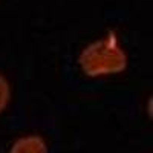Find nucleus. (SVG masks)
<instances>
[{
	"label": "nucleus",
	"instance_id": "obj_3",
	"mask_svg": "<svg viewBox=\"0 0 153 153\" xmlns=\"http://www.w3.org/2000/svg\"><path fill=\"white\" fill-rule=\"evenodd\" d=\"M9 100H11V86H9V81L6 80L5 75L0 74V113L8 107Z\"/></svg>",
	"mask_w": 153,
	"mask_h": 153
},
{
	"label": "nucleus",
	"instance_id": "obj_1",
	"mask_svg": "<svg viewBox=\"0 0 153 153\" xmlns=\"http://www.w3.org/2000/svg\"><path fill=\"white\" fill-rule=\"evenodd\" d=\"M127 54L115 31L84 46L78 55L80 69L91 78L121 74L127 69Z\"/></svg>",
	"mask_w": 153,
	"mask_h": 153
},
{
	"label": "nucleus",
	"instance_id": "obj_2",
	"mask_svg": "<svg viewBox=\"0 0 153 153\" xmlns=\"http://www.w3.org/2000/svg\"><path fill=\"white\" fill-rule=\"evenodd\" d=\"M9 153H48V144L38 135H26L12 144Z\"/></svg>",
	"mask_w": 153,
	"mask_h": 153
}]
</instances>
